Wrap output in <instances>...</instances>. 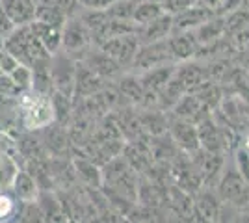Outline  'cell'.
<instances>
[{"label":"cell","mask_w":249,"mask_h":223,"mask_svg":"<svg viewBox=\"0 0 249 223\" xmlns=\"http://www.w3.org/2000/svg\"><path fill=\"white\" fill-rule=\"evenodd\" d=\"M238 218H240V223H249V212H246V210H240Z\"/></svg>","instance_id":"obj_29"},{"label":"cell","mask_w":249,"mask_h":223,"mask_svg":"<svg viewBox=\"0 0 249 223\" xmlns=\"http://www.w3.org/2000/svg\"><path fill=\"white\" fill-rule=\"evenodd\" d=\"M173 32V15L171 13H162L158 19L147 22L143 26H138L136 37L140 43H153L167 39Z\"/></svg>","instance_id":"obj_14"},{"label":"cell","mask_w":249,"mask_h":223,"mask_svg":"<svg viewBox=\"0 0 249 223\" xmlns=\"http://www.w3.org/2000/svg\"><path fill=\"white\" fill-rule=\"evenodd\" d=\"M10 76H11V80L19 86L22 91H30L32 89V69L28 65L19 64L10 73Z\"/></svg>","instance_id":"obj_24"},{"label":"cell","mask_w":249,"mask_h":223,"mask_svg":"<svg viewBox=\"0 0 249 223\" xmlns=\"http://www.w3.org/2000/svg\"><path fill=\"white\" fill-rule=\"evenodd\" d=\"M2 49L6 52H10L19 64L28 65V67L52 56V54H49L43 49V45L34 35L28 24L26 26H15V30L4 39Z\"/></svg>","instance_id":"obj_1"},{"label":"cell","mask_w":249,"mask_h":223,"mask_svg":"<svg viewBox=\"0 0 249 223\" xmlns=\"http://www.w3.org/2000/svg\"><path fill=\"white\" fill-rule=\"evenodd\" d=\"M216 193L223 205H229L236 210L249 208V181L236 170V166L223 168L218 177Z\"/></svg>","instance_id":"obj_2"},{"label":"cell","mask_w":249,"mask_h":223,"mask_svg":"<svg viewBox=\"0 0 249 223\" xmlns=\"http://www.w3.org/2000/svg\"><path fill=\"white\" fill-rule=\"evenodd\" d=\"M115 87H117L119 95L123 97L124 104H128V106H138L143 99V93H145L143 86L140 82V76L136 73L119 74Z\"/></svg>","instance_id":"obj_19"},{"label":"cell","mask_w":249,"mask_h":223,"mask_svg":"<svg viewBox=\"0 0 249 223\" xmlns=\"http://www.w3.org/2000/svg\"><path fill=\"white\" fill-rule=\"evenodd\" d=\"M167 45H169V51H171L175 64L192 60L199 51L197 39L192 30L190 32H171V35L167 37Z\"/></svg>","instance_id":"obj_15"},{"label":"cell","mask_w":249,"mask_h":223,"mask_svg":"<svg viewBox=\"0 0 249 223\" xmlns=\"http://www.w3.org/2000/svg\"><path fill=\"white\" fill-rule=\"evenodd\" d=\"M78 2L86 10H106L117 0H78Z\"/></svg>","instance_id":"obj_27"},{"label":"cell","mask_w":249,"mask_h":223,"mask_svg":"<svg viewBox=\"0 0 249 223\" xmlns=\"http://www.w3.org/2000/svg\"><path fill=\"white\" fill-rule=\"evenodd\" d=\"M28 26L49 54H56L62 51V28L45 24L41 21H32Z\"/></svg>","instance_id":"obj_20"},{"label":"cell","mask_w":249,"mask_h":223,"mask_svg":"<svg viewBox=\"0 0 249 223\" xmlns=\"http://www.w3.org/2000/svg\"><path fill=\"white\" fill-rule=\"evenodd\" d=\"M171 112H173V117H178L194 125H197L199 121L208 117V108L201 103V99L196 93H186L180 97L178 103L171 108Z\"/></svg>","instance_id":"obj_13"},{"label":"cell","mask_w":249,"mask_h":223,"mask_svg":"<svg viewBox=\"0 0 249 223\" xmlns=\"http://www.w3.org/2000/svg\"><path fill=\"white\" fill-rule=\"evenodd\" d=\"M175 65L177 64H166V65H158L153 69H147L143 73H140V82L143 86L145 91H153V93H160L166 84L169 82V78L175 73Z\"/></svg>","instance_id":"obj_18"},{"label":"cell","mask_w":249,"mask_h":223,"mask_svg":"<svg viewBox=\"0 0 249 223\" xmlns=\"http://www.w3.org/2000/svg\"><path fill=\"white\" fill-rule=\"evenodd\" d=\"M196 127H197L199 147L203 151L223 154L229 149V136L232 134L229 127L216 123L210 116L205 117L203 121H199Z\"/></svg>","instance_id":"obj_6"},{"label":"cell","mask_w":249,"mask_h":223,"mask_svg":"<svg viewBox=\"0 0 249 223\" xmlns=\"http://www.w3.org/2000/svg\"><path fill=\"white\" fill-rule=\"evenodd\" d=\"M78 60L84 62L93 73H97L99 76H103L104 80H108V82L117 78L119 74H123V67H119L112 58H108L97 45H91Z\"/></svg>","instance_id":"obj_11"},{"label":"cell","mask_w":249,"mask_h":223,"mask_svg":"<svg viewBox=\"0 0 249 223\" xmlns=\"http://www.w3.org/2000/svg\"><path fill=\"white\" fill-rule=\"evenodd\" d=\"M11 212H13V201L0 193V220H8Z\"/></svg>","instance_id":"obj_28"},{"label":"cell","mask_w":249,"mask_h":223,"mask_svg":"<svg viewBox=\"0 0 249 223\" xmlns=\"http://www.w3.org/2000/svg\"><path fill=\"white\" fill-rule=\"evenodd\" d=\"M74 170H76V177L82 182L89 184L91 188H99L103 184V179H101V171L97 168V164L91 162L86 156H80V158H74Z\"/></svg>","instance_id":"obj_22"},{"label":"cell","mask_w":249,"mask_h":223,"mask_svg":"<svg viewBox=\"0 0 249 223\" xmlns=\"http://www.w3.org/2000/svg\"><path fill=\"white\" fill-rule=\"evenodd\" d=\"M169 223H182V222H175V220H171V222H169Z\"/></svg>","instance_id":"obj_31"},{"label":"cell","mask_w":249,"mask_h":223,"mask_svg":"<svg viewBox=\"0 0 249 223\" xmlns=\"http://www.w3.org/2000/svg\"><path fill=\"white\" fill-rule=\"evenodd\" d=\"M24 93L19 86L11 80L10 74H0V106H10L17 103Z\"/></svg>","instance_id":"obj_23"},{"label":"cell","mask_w":249,"mask_h":223,"mask_svg":"<svg viewBox=\"0 0 249 223\" xmlns=\"http://www.w3.org/2000/svg\"><path fill=\"white\" fill-rule=\"evenodd\" d=\"M223 203L216 191L197 190L194 197V223H218Z\"/></svg>","instance_id":"obj_9"},{"label":"cell","mask_w":249,"mask_h":223,"mask_svg":"<svg viewBox=\"0 0 249 223\" xmlns=\"http://www.w3.org/2000/svg\"><path fill=\"white\" fill-rule=\"evenodd\" d=\"M166 64H175V62H173L167 39H162V41L153 43H140L130 67H132V73L140 74L147 69H153V67Z\"/></svg>","instance_id":"obj_4"},{"label":"cell","mask_w":249,"mask_h":223,"mask_svg":"<svg viewBox=\"0 0 249 223\" xmlns=\"http://www.w3.org/2000/svg\"><path fill=\"white\" fill-rule=\"evenodd\" d=\"M0 6L15 26H26L36 21L37 4L34 0H0Z\"/></svg>","instance_id":"obj_16"},{"label":"cell","mask_w":249,"mask_h":223,"mask_svg":"<svg viewBox=\"0 0 249 223\" xmlns=\"http://www.w3.org/2000/svg\"><path fill=\"white\" fill-rule=\"evenodd\" d=\"M74 71H76V60H74L73 56L62 52V51L52 54L51 62H49L52 91H60L63 95L73 99Z\"/></svg>","instance_id":"obj_3"},{"label":"cell","mask_w":249,"mask_h":223,"mask_svg":"<svg viewBox=\"0 0 249 223\" xmlns=\"http://www.w3.org/2000/svg\"><path fill=\"white\" fill-rule=\"evenodd\" d=\"M17 65H19V62L10 52H6V51L2 52V58H0V74H10Z\"/></svg>","instance_id":"obj_26"},{"label":"cell","mask_w":249,"mask_h":223,"mask_svg":"<svg viewBox=\"0 0 249 223\" xmlns=\"http://www.w3.org/2000/svg\"><path fill=\"white\" fill-rule=\"evenodd\" d=\"M11 188L21 203H36L39 195V186L26 170H17L11 177Z\"/></svg>","instance_id":"obj_17"},{"label":"cell","mask_w":249,"mask_h":223,"mask_svg":"<svg viewBox=\"0 0 249 223\" xmlns=\"http://www.w3.org/2000/svg\"><path fill=\"white\" fill-rule=\"evenodd\" d=\"M108 84V80H104L103 76L93 73L88 65L76 60V71H74V89H73V103L80 101L86 97H91L99 93L104 86Z\"/></svg>","instance_id":"obj_10"},{"label":"cell","mask_w":249,"mask_h":223,"mask_svg":"<svg viewBox=\"0 0 249 223\" xmlns=\"http://www.w3.org/2000/svg\"><path fill=\"white\" fill-rule=\"evenodd\" d=\"M162 13H166V11H164V6L160 2H156V0H138L134 8V15H132V22L136 26H143L147 22L158 19Z\"/></svg>","instance_id":"obj_21"},{"label":"cell","mask_w":249,"mask_h":223,"mask_svg":"<svg viewBox=\"0 0 249 223\" xmlns=\"http://www.w3.org/2000/svg\"><path fill=\"white\" fill-rule=\"evenodd\" d=\"M108 58H112L119 67H130L136 56V51L140 47V41L136 34H124V35H115L97 45Z\"/></svg>","instance_id":"obj_7"},{"label":"cell","mask_w":249,"mask_h":223,"mask_svg":"<svg viewBox=\"0 0 249 223\" xmlns=\"http://www.w3.org/2000/svg\"><path fill=\"white\" fill-rule=\"evenodd\" d=\"M216 15V11L205 8L201 4H194L186 10L178 11L173 15V32H190L201 26L203 22L212 19Z\"/></svg>","instance_id":"obj_12"},{"label":"cell","mask_w":249,"mask_h":223,"mask_svg":"<svg viewBox=\"0 0 249 223\" xmlns=\"http://www.w3.org/2000/svg\"><path fill=\"white\" fill-rule=\"evenodd\" d=\"M13 30H15V24L10 21V17L6 15V11L2 10V6H0V47H2L4 39H6Z\"/></svg>","instance_id":"obj_25"},{"label":"cell","mask_w":249,"mask_h":223,"mask_svg":"<svg viewBox=\"0 0 249 223\" xmlns=\"http://www.w3.org/2000/svg\"><path fill=\"white\" fill-rule=\"evenodd\" d=\"M2 52H4V49H2V47H0V58H2Z\"/></svg>","instance_id":"obj_30"},{"label":"cell","mask_w":249,"mask_h":223,"mask_svg":"<svg viewBox=\"0 0 249 223\" xmlns=\"http://www.w3.org/2000/svg\"><path fill=\"white\" fill-rule=\"evenodd\" d=\"M167 136L175 143L184 154H194L199 149V138H197V127L194 123L182 121L178 117H173L171 121H167Z\"/></svg>","instance_id":"obj_8"},{"label":"cell","mask_w":249,"mask_h":223,"mask_svg":"<svg viewBox=\"0 0 249 223\" xmlns=\"http://www.w3.org/2000/svg\"><path fill=\"white\" fill-rule=\"evenodd\" d=\"M91 45H93L91 32L82 22L80 15L76 13L73 17H69L62 26V51H65V54H69V56H73V54L82 56Z\"/></svg>","instance_id":"obj_5"}]
</instances>
